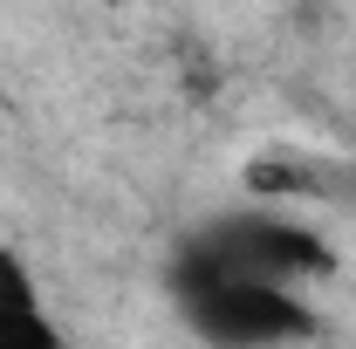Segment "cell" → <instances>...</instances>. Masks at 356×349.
I'll list each match as a JSON object with an SVG mask.
<instances>
[{"label":"cell","mask_w":356,"mask_h":349,"mask_svg":"<svg viewBox=\"0 0 356 349\" xmlns=\"http://www.w3.org/2000/svg\"><path fill=\"white\" fill-rule=\"evenodd\" d=\"M185 261L199 267H220V274H247V281H281V288H302V281H322L336 254L329 240L302 226V219L274 213V206H254V213H233L220 219Z\"/></svg>","instance_id":"obj_2"},{"label":"cell","mask_w":356,"mask_h":349,"mask_svg":"<svg viewBox=\"0 0 356 349\" xmlns=\"http://www.w3.org/2000/svg\"><path fill=\"white\" fill-rule=\"evenodd\" d=\"M185 322L213 349H288L315 336V315L281 281H247L185 261Z\"/></svg>","instance_id":"obj_1"},{"label":"cell","mask_w":356,"mask_h":349,"mask_svg":"<svg viewBox=\"0 0 356 349\" xmlns=\"http://www.w3.org/2000/svg\"><path fill=\"white\" fill-rule=\"evenodd\" d=\"M0 349H69V336H62L48 295L35 288L28 261H14L7 247H0Z\"/></svg>","instance_id":"obj_3"}]
</instances>
